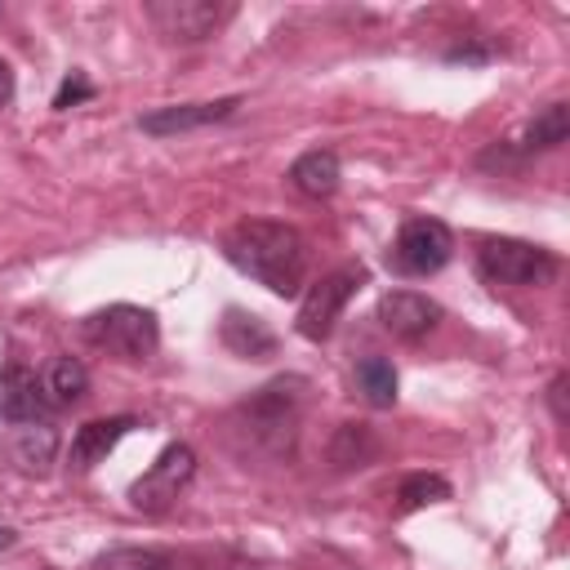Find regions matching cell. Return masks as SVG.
<instances>
[{"label":"cell","mask_w":570,"mask_h":570,"mask_svg":"<svg viewBox=\"0 0 570 570\" xmlns=\"http://www.w3.org/2000/svg\"><path fill=\"white\" fill-rule=\"evenodd\" d=\"M129 570H205V566L183 552H138L129 557Z\"/></svg>","instance_id":"cell-21"},{"label":"cell","mask_w":570,"mask_h":570,"mask_svg":"<svg viewBox=\"0 0 570 570\" xmlns=\"http://www.w3.org/2000/svg\"><path fill=\"white\" fill-rule=\"evenodd\" d=\"M338 174H343L338 169V156L330 147H312V151H303L289 165V187L303 191V196H312V200H321V196H334Z\"/></svg>","instance_id":"cell-15"},{"label":"cell","mask_w":570,"mask_h":570,"mask_svg":"<svg viewBox=\"0 0 570 570\" xmlns=\"http://www.w3.org/2000/svg\"><path fill=\"white\" fill-rule=\"evenodd\" d=\"M80 334H85V343H94V347H102L107 356H120V361H147L160 347L156 312L134 307V303H111L102 312H89L80 321Z\"/></svg>","instance_id":"cell-3"},{"label":"cell","mask_w":570,"mask_h":570,"mask_svg":"<svg viewBox=\"0 0 570 570\" xmlns=\"http://www.w3.org/2000/svg\"><path fill=\"white\" fill-rule=\"evenodd\" d=\"M218 343H223L232 356H240V361H267V356L276 352L272 325H267L263 316L245 312V307H227V312H223V321H218Z\"/></svg>","instance_id":"cell-14"},{"label":"cell","mask_w":570,"mask_h":570,"mask_svg":"<svg viewBox=\"0 0 570 570\" xmlns=\"http://www.w3.org/2000/svg\"><path fill=\"white\" fill-rule=\"evenodd\" d=\"M303 379H272L254 396H245L227 414V436L236 441L240 454H267V459H289L298 441V419H303Z\"/></svg>","instance_id":"cell-2"},{"label":"cell","mask_w":570,"mask_h":570,"mask_svg":"<svg viewBox=\"0 0 570 570\" xmlns=\"http://www.w3.org/2000/svg\"><path fill=\"white\" fill-rule=\"evenodd\" d=\"M223 254L236 272L254 276L263 289L294 298L307 281V245L289 223L245 218L223 236Z\"/></svg>","instance_id":"cell-1"},{"label":"cell","mask_w":570,"mask_h":570,"mask_svg":"<svg viewBox=\"0 0 570 570\" xmlns=\"http://www.w3.org/2000/svg\"><path fill=\"white\" fill-rule=\"evenodd\" d=\"M548 405H552V419L566 423V374H557V379L548 383Z\"/></svg>","instance_id":"cell-24"},{"label":"cell","mask_w":570,"mask_h":570,"mask_svg":"<svg viewBox=\"0 0 570 570\" xmlns=\"http://www.w3.org/2000/svg\"><path fill=\"white\" fill-rule=\"evenodd\" d=\"M476 267L494 285H548L557 276V254L530 240L512 236H490L476 249Z\"/></svg>","instance_id":"cell-4"},{"label":"cell","mask_w":570,"mask_h":570,"mask_svg":"<svg viewBox=\"0 0 570 570\" xmlns=\"http://www.w3.org/2000/svg\"><path fill=\"white\" fill-rule=\"evenodd\" d=\"M58 454V432L40 419V423H22L13 432V459L27 468V472H45Z\"/></svg>","instance_id":"cell-18"},{"label":"cell","mask_w":570,"mask_h":570,"mask_svg":"<svg viewBox=\"0 0 570 570\" xmlns=\"http://www.w3.org/2000/svg\"><path fill=\"white\" fill-rule=\"evenodd\" d=\"M441 499H450V481L436 476V472H410L396 490L401 512H414V508H428V503H441Z\"/></svg>","instance_id":"cell-20"},{"label":"cell","mask_w":570,"mask_h":570,"mask_svg":"<svg viewBox=\"0 0 570 570\" xmlns=\"http://www.w3.org/2000/svg\"><path fill=\"white\" fill-rule=\"evenodd\" d=\"M356 387L374 410H392L396 405V387H401L396 365L387 356H361L356 361Z\"/></svg>","instance_id":"cell-16"},{"label":"cell","mask_w":570,"mask_h":570,"mask_svg":"<svg viewBox=\"0 0 570 570\" xmlns=\"http://www.w3.org/2000/svg\"><path fill=\"white\" fill-rule=\"evenodd\" d=\"M85 98H94V80H89L85 71H71V76L58 85V94H53V111H71V107L85 102Z\"/></svg>","instance_id":"cell-22"},{"label":"cell","mask_w":570,"mask_h":570,"mask_svg":"<svg viewBox=\"0 0 570 570\" xmlns=\"http://www.w3.org/2000/svg\"><path fill=\"white\" fill-rule=\"evenodd\" d=\"M361 285H365V267H356V263L334 267V272H325L316 285H307V294H303V303H298V316H294L298 334L312 338V343L330 338L334 325H338V316H343V307H347V298H352Z\"/></svg>","instance_id":"cell-5"},{"label":"cell","mask_w":570,"mask_h":570,"mask_svg":"<svg viewBox=\"0 0 570 570\" xmlns=\"http://www.w3.org/2000/svg\"><path fill=\"white\" fill-rule=\"evenodd\" d=\"M227 13L232 9L214 4V0H151L147 4V18L160 27V36L183 40V45H196V40L214 36Z\"/></svg>","instance_id":"cell-9"},{"label":"cell","mask_w":570,"mask_h":570,"mask_svg":"<svg viewBox=\"0 0 570 570\" xmlns=\"http://www.w3.org/2000/svg\"><path fill=\"white\" fill-rule=\"evenodd\" d=\"M40 383H45L49 405H76V401L89 392V370H85L76 356H53Z\"/></svg>","instance_id":"cell-17"},{"label":"cell","mask_w":570,"mask_h":570,"mask_svg":"<svg viewBox=\"0 0 570 570\" xmlns=\"http://www.w3.org/2000/svg\"><path fill=\"white\" fill-rule=\"evenodd\" d=\"M566 134H570V107L566 102H548L543 111H534V120L517 134V138H508V142H494L485 156H481V165L490 169V165H512V160H525V156H534V151H557L561 142H566Z\"/></svg>","instance_id":"cell-8"},{"label":"cell","mask_w":570,"mask_h":570,"mask_svg":"<svg viewBox=\"0 0 570 570\" xmlns=\"http://www.w3.org/2000/svg\"><path fill=\"white\" fill-rule=\"evenodd\" d=\"M13 94H18V80H13V67L0 58V111L13 102Z\"/></svg>","instance_id":"cell-25"},{"label":"cell","mask_w":570,"mask_h":570,"mask_svg":"<svg viewBox=\"0 0 570 570\" xmlns=\"http://www.w3.org/2000/svg\"><path fill=\"white\" fill-rule=\"evenodd\" d=\"M436 321H441V303H432L419 289H387L379 298V325L401 343H414V338L432 334Z\"/></svg>","instance_id":"cell-11"},{"label":"cell","mask_w":570,"mask_h":570,"mask_svg":"<svg viewBox=\"0 0 570 570\" xmlns=\"http://www.w3.org/2000/svg\"><path fill=\"white\" fill-rule=\"evenodd\" d=\"M379 454V436L370 432V423H343L330 441V463L334 468H365Z\"/></svg>","instance_id":"cell-19"},{"label":"cell","mask_w":570,"mask_h":570,"mask_svg":"<svg viewBox=\"0 0 570 570\" xmlns=\"http://www.w3.org/2000/svg\"><path fill=\"white\" fill-rule=\"evenodd\" d=\"M49 414L45 383L27 365H4L0 370V419L4 423H40Z\"/></svg>","instance_id":"cell-12"},{"label":"cell","mask_w":570,"mask_h":570,"mask_svg":"<svg viewBox=\"0 0 570 570\" xmlns=\"http://www.w3.org/2000/svg\"><path fill=\"white\" fill-rule=\"evenodd\" d=\"M134 428H138L134 414H111V419H89V423H80L76 436H71V450H67V463H71L76 472H89V468L102 463V459L120 445V436L134 432Z\"/></svg>","instance_id":"cell-13"},{"label":"cell","mask_w":570,"mask_h":570,"mask_svg":"<svg viewBox=\"0 0 570 570\" xmlns=\"http://www.w3.org/2000/svg\"><path fill=\"white\" fill-rule=\"evenodd\" d=\"M191 476H196V450L183 445V441H174V445H165V450L156 454V463L129 485V503H134L138 512H147V517H160V512H169V508L178 503V494L191 485Z\"/></svg>","instance_id":"cell-6"},{"label":"cell","mask_w":570,"mask_h":570,"mask_svg":"<svg viewBox=\"0 0 570 570\" xmlns=\"http://www.w3.org/2000/svg\"><path fill=\"white\" fill-rule=\"evenodd\" d=\"M450 254H454V232L441 218H405L387 249V263L401 276H432L450 263Z\"/></svg>","instance_id":"cell-7"},{"label":"cell","mask_w":570,"mask_h":570,"mask_svg":"<svg viewBox=\"0 0 570 570\" xmlns=\"http://www.w3.org/2000/svg\"><path fill=\"white\" fill-rule=\"evenodd\" d=\"M490 58H494V45H481V36H468L445 49V62H490Z\"/></svg>","instance_id":"cell-23"},{"label":"cell","mask_w":570,"mask_h":570,"mask_svg":"<svg viewBox=\"0 0 570 570\" xmlns=\"http://www.w3.org/2000/svg\"><path fill=\"white\" fill-rule=\"evenodd\" d=\"M13 543H18V530H9V525H0V552H4V548H13Z\"/></svg>","instance_id":"cell-26"},{"label":"cell","mask_w":570,"mask_h":570,"mask_svg":"<svg viewBox=\"0 0 570 570\" xmlns=\"http://www.w3.org/2000/svg\"><path fill=\"white\" fill-rule=\"evenodd\" d=\"M236 107H240V94H227V98H214V102H174V107L142 111V116H138V129L151 134V138H174V134H191V129L218 125V120H227Z\"/></svg>","instance_id":"cell-10"}]
</instances>
